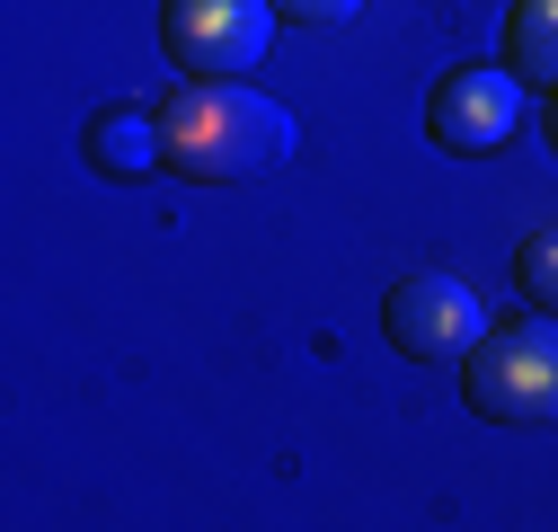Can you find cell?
<instances>
[{
	"label": "cell",
	"mask_w": 558,
	"mask_h": 532,
	"mask_svg": "<svg viewBox=\"0 0 558 532\" xmlns=\"http://www.w3.org/2000/svg\"><path fill=\"white\" fill-rule=\"evenodd\" d=\"M160 143H169L178 178L240 186V178H266V169L293 160V116L266 89H240V81H186L160 107Z\"/></svg>",
	"instance_id": "1"
},
{
	"label": "cell",
	"mask_w": 558,
	"mask_h": 532,
	"mask_svg": "<svg viewBox=\"0 0 558 532\" xmlns=\"http://www.w3.org/2000/svg\"><path fill=\"white\" fill-rule=\"evenodd\" d=\"M461 390H470V409L497 418V426H558V311L478 338Z\"/></svg>",
	"instance_id": "2"
},
{
	"label": "cell",
	"mask_w": 558,
	"mask_h": 532,
	"mask_svg": "<svg viewBox=\"0 0 558 532\" xmlns=\"http://www.w3.org/2000/svg\"><path fill=\"white\" fill-rule=\"evenodd\" d=\"M275 36V0H160V45L186 81H248Z\"/></svg>",
	"instance_id": "3"
},
{
	"label": "cell",
	"mask_w": 558,
	"mask_h": 532,
	"mask_svg": "<svg viewBox=\"0 0 558 532\" xmlns=\"http://www.w3.org/2000/svg\"><path fill=\"white\" fill-rule=\"evenodd\" d=\"M381 328L390 347L416 355V364H470V347L487 338V302L461 285V276H399L390 302H381Z\"/></svg>",
	"instance_id": "4"
},
{
	"label": "cell",
	"mask_w": 558,
	"mask_h": 532,
	"mask_svg": "<svg viewBox=\"0 0 558 532\" xmlns=\"http://www.w3.org/2000/svg\"><path fill=\"white\" fill-rule=\"evenodd\" d=\"M426 133L444 152L461 160H487V152H506L514 133H523V81L514 72H487V62H470V72H452L426 107Z\"/></svg>",
	"instance_id": "5"
},
{
	"label": "cell",
	"mask_w": 558,
	"mask_h": 532,
	"mask_svg": "<svg viewBox=\"0 0 558 532\" xmlns=\"http://www.w3.org/2000/svg\"><path fill=\"white\" fill-rule=\"evenodd\" d=\"M160 160H169L160 116H143V107H98V116H89V169L143 178V169H160Z\"/></svg>",
	"instance_id": "6"
},
{
	"label": "cell",
	"mask_w": 558,
	"mask_h": 532,
	"mask_svg": "<svg viewBox=\"0 0 558 532\" xmlns=\"http://www.w3.org/2000/svg\"><path fill=\"white\" fill-rule=\"evenodd\" d=\"M506 72L523 89H558V0H514L506 10Z\"/></svg>",
	"instance_id": "7"
},
{
	"label": "cell",
	"mask_w": 558,
	"mask_h": 532,
	"mask_svg": "<svg viewBox=\"0 0 558 532\" xmlns=\"http://www.w3.org/2000/svg\"><path fill=\"white\" fill-rule=\"evenodd\" d=\"M514 285H523L532 302H549V311H558V222H541V231L514 249Z\"/></svg>",
	"instance_id": "8"
},
{
	"label": "cell",
	"mask_w": 558,
	"mask_h": 532,
	"mask_svg": "<svg viewBox=\"0 0 558 532\" xmlns=\"http://www.w3.org/2000/svg\"><path fill=\"white\" fill-rule=\"evenodd\" d=\"M364 0H275V19H293V27H345Z\"/></svg>",
	"instance_id": "9"
},
{
	"label": "cell",
	"mask_w": 558,
	"mask_h": 532,
	"mask_svg": "<svg viewBox=\"0 0 558 532\" xmlns=\"http://www.w3.org/2000/svg\"><path fill=\"white\" fill-rule=\"evenodd\" d=\"M549 152H558V98H549Z\"/></svg>",
	"instance_id": "10"
}]
</instances>
